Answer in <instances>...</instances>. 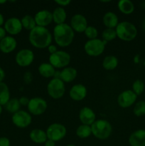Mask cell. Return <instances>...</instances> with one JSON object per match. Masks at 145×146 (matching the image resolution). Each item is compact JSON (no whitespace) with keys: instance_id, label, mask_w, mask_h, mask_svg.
<instances>
[{"instance_id":"obj_33","label":"cell","mask_w":145,"mask_h":146,"mask_svg":"<svg viewBox=\"0 0 145 146\" xmlns=\"http://www.w3.org/2000/svg\"><path fill=\"white\" fill-rule=\"evenodd\" d=\"M144 90V84L140 79H137L132 84V91L136 96H139L143 93Z\"/></svg>"},{"instance_id":"obj_36","label":"cell","mask_w":145,"mask_h":146,"mask_svg":"<svg viewBox=\"0 0 145 146\" xmlns=\"http://www.w3.org/2000/svg\"><path fill=\"white\" fill-rule=\"evenodd\" d=\"M55 2L61 6V7H63L69 5L71 3V0H55Z\"/></svg>"},{"instance_id":"obj_14","label":"cell","mask_w":145,"mask_h":146,"mask_svg":"<svg viewBox=\"0 0 145 146\" xmlns=\"http://www.w3.org/2000/svg\"><path fill=\"white\" fill-rule=\"evenodd\" d=\"M34 19L37 27H45L53 21L52 13L46 9L41 10L35 14Z\"/></svg>"},{"instance_id":"obj_7","label":"cell","mask_w":145,"mask_h":146,"mask_svg":"<svg viewBox=\"0 0 145 146\" xmlns=\"http://www.w3.org/2000/svg\"><path fill=\"white\" fill-rule=\"evenodd\" d=\"M71 56L64 51H57L49 56V64L54 68H65L70 64Z\"/></svg>"},{"instance_id":"obj_11","label":"cell","mask_w":145,"mask_h":146,"mask_svg":"<svg viewBox=\"0 0 145 146\" xmlns=\"http://www.w3.org/2000/svg\"><path fill=\"white\" fill-rule=\"evenodd\" d=\"M16 64L19 66L26 67L31 65L34 60V54L31 50L24 48L18 51L15 57Z\"/></svg>"},{"instance_id":"obj_17","label":"cell","mask_w":145,"mask_h":146,"mask_svg":"<svg viewBox=\"0 0 145 146\" xmlns=\"http://www.w3.org/2000/svg\"><path fill=\"white\" fill-rule=\"evenodd\" d=\"M69 96L71 99L74 101H82L87 96L86 87L82 84H75L70 90Z\"/></svg>"},{"instance_id":"obj_9","label":"cell","mask_w":145,"mask_h":146,"mask_svg":"<svg viewBox=\"0 0 145 146\" xmlns=\"http://www.w3.org/2000/svg\"><path fill=\"white\" fill-rule=\"evenodd\" d=\"M27 107L30 113L34 115H40L46 111L48 105L44 98L35 97L30 99Z\"/></svg>"},{"instance_id":"obj_29","label":"cell","mask_w":145,"mask_h":146,"mask_svg":"<svg viewBox=\"0 0 145 146\" xmlns=\"http://www.w3.org/2000/svg\"><path fill=\"white\" fill-rule=\"evenodd\" d=\"M21 21L23 28H24L26 30H28V31H31V30L34 29L36 27V24L34 17H33L31 15H25L24 17H23Z\"/></svg>"},{"instance_id":"obj_30","label":"cell","mask_w":145,"mask_h":146,"mask_svg":"<svg viewBox=\"0 0 145 146\" xmlns=\"http://www.w3.org/2000/svg\"><path fill=\"white\" fill-rule=\"evenodd\" d=\"M92 134L90 125H79L76 129V135L80 138H87Z\"/></svg>"},{"instance_id":"obj_1","label":"cell","mask_w":145,"mask_h":146,"mask_svg":"<svg viewBox=\"0 0 145 146\" xmlns=\"http://www.w3.org/2000/svg\"><path fill=\"white\" fill-rule=\"evenodd\" d=\"M28 39L33 46L37 48H48L52 42V35L45 27H36L30 31Z\"/></svg>"},{"instance_id":"obj_41","label":"cell","mask_w":145,"mask_h":146,"mask_svg":"<svg viewBox=\"0 0 145 146\" xmlns=\"http://www.w3.org/2000/svg\"><path fill=\"white\" fill-rule=\"evenodd\" d=\"M5 78V72L1 67H0V83L3 82V80Z\"/></svg>"},{"instance_id":"obj_25","label":"cell","mask_w":145,"mask_h":146,"mask_svg":"<svg viewBox=\"0 0 145 146\" xmlns=\"http://www.w3.org/2000/svg\"><path fill=\"white\" fill-rule=\"evenodd\" d=\"M119 11L125 14H130L134 10V5L129 0H120L117 4Z\"/></svg>"},{"instance_id":"obj_24","label":"cell","mask_w":145,"mask_h":146,"mask_svg":"<svg viewBox=\"0 0 145 146\" xmlns=\"http://www.w3.org/2000/svg\"><path fill=\"white\" fill-rule=\"evenodd\" d=\"M38 72L44 78H51L55 74V68L49 63H43L38 66Z\"/></svg>"},{"instance_id":"obj_47","label":"cell","mask_w":145,"mask_h":146,"mask_svg":"<svg viewBox=\"0 0 145 146\" xmlns=\"http://www.w3.org/2000/svg\"><path fill=\"white\" fill-rule=\"evenodd\" d=\"M1 112H2V107H1V106L0 105V115H1Z\"/></svg>"},{"instance_id":"obj_32","label":"cell","mask_w":145,"mask_h":146,"mask_svg":"<svg viewBox=\"0 0 145 146\" xmlns=\"http://www.w3.org/2000/svg\"><path fill=\"white\" fill-rule=\"evenodd\" d=\"M133 113L137 117L145 115V101H138L134 107Z\"/></svg>"},{"instance_id":"obj_31","label":"cell","mask_w":145,"mask_h":146,"mask_svg":"<svg viewBox=\"0 0 145 146\" xmlns=\"http://www.w3.org/2000/svg\"><path fill=\"white\" fill-rule=\"evenodd\" d=\"M117 37V33L115 29H105L102 34V38L103 41L106 42L112 41Z\"/></svg>"},{"instance_id":"obj_8","label":"cell","mask_w":145,"mask_h":146,"mask_svg":"<svg viewBox=\"0 0 145 146\" xmlns=\"http://www.w3.org/2000/svg\"><path fill=\"white\" fill-rule=\"evenodd\" d=\"M45 133L48 139L57 142L62 140L66 135L67 130L62 124L53 123L48 127Z\"/></svg>"},{"instance_id":"obj_46","label":"cell","mask_w":145,"mask_h":146,"mask_svg":"<svg viewBox=\"0 0 145 146\" xmlns=\"http://www.w3.org/2000/svg\"><path fill=\"white\" fill-rule=\"evenodd\" d=\"M7 2V1L5 0H3V1H0V4H4V3Z\"/></svg>"},{"instance_id":"obj_21","label":"cell","mask_w":145,"mask_h":146,"mask_svg":"<svg viewBox=\"0 0 145 146\" xmlns=\"http://www.w3.org/2000/svg\"><path fill=\"white\" fill-rule=\"evenodd\" d=\"M102 21H103L104 25L108 29L116 28L117 26L119 24L117 16L112 11H108L105 13L102 18Z\"/></svg>"},{"instance_id":"obj_35","label":"cell","mask_w":145,"mask_h":146,"mask_svg":"<svg viewBox=\"0 0 145 146\" xmlns=\"http://www.w3.org/2000/svg\"><path fill=\"white\" fill-rule=\"evenodd\" d=\"M32 74L30 71H26L24 75V81L26 84H31L32 81Z\"/></svg>"},{"instance_id":"obj_15","label":"cell","mask_w":145,"mask_h":146,"mask_svg":"<svg viewBox=\"0 0 145 146\" xmlns=\"http://www.w3.org/2000/svg\"><path fill=\"white\" fill-rule=\"evenodd\" d=\"M71 27L76 32H84L88 27V21L86 18L82 14H75L71 18Z\"/></svg>"},{"instance_id":"obj_40","label":"cell","mask_w":145,"mask_h":146,"mask_svg":"<svg viewBox=\"0 0 145 146\" xmlns=\"http://www.w3.org/2000/svg\"><path fill=\"white\" fill-rule=\"evenodd\" d=\"M6 33L7 32H6L4 28L0 27V41H1V40H2L3 38L6 36Z\"/></svg>"},{"instance_id":"obj_10","label":"cell","mask_w":145,"mask_h":146,"mask_svg":"<svg viewBox=\"0 0 145 146\" xmlns=\"http://www.w3.org/2000/svg\"><path fill=\"white\" fill-rule=\"evenodd\" d=\"M12 122L19 128H27L32 121L31 115L25 111H18L12 115Z\"/></svg>"},{"instance_id":"obj_45","label":"cell","mask_w":145,"mask_h":146,"mask_svg":"<svg viewBox=\"0 0 145 146\" xmlns=\"http://www.w3.org/2000/svg\"><path fill=\"white\" fill-rule=\"evenodd\" d=\"M142 29H143L144 31H145V19H144V21H142Z\"/></svg>"},{"instance_id":"obj_6","label":"cell","mask_w":145,"mask_h":146,"mask_svg":"<svg viewBox=\"0 0 145 146\" xmlns=\"http://www.w3.org/2000/svg\"><path fill=\"white\" fill-rule=\"evenodd\" d=\"M65 91V84L60 78H52L47 85L48 94L53 99H59L62 98Z\"/></svg>"},{"instance_id":"obj_39","label":"cell","mask_w":145,"mask_h":146,"mask_svg":"<svg viewBox=\"0 0 145 146\" xmlns=\"http://www.w3.org/2000/svg\"><path fill=\"white\" fill-rule=\"evenodd\" d=\"M48 52H49L51 54H54V53H55L57 51H58V50H57V47L55 46V45H53V44H51V45L48 47Z\"/></svg>"},{"instance_id":"obj_34","label":"cell","mask_w":145,"mask_h":146,"mask_svg":"<svg viewBox=\"0 0 145 146\" xmlns=\"http://www.w3.org/2000/svg\"><path fill=\"white\" fill-rule=\"evenodd\" d=\"M84 33H85V36L89 38V40L97 38V36H98V29L92 26H89V27L88 26Z\"/></svg>"},{"instance_id":"obj_43","label":"cell","mask_w":145,"mask_h":146,"mask_svg":"<svg viewBox=\"0 0 145 146\" xmlns=\"http://www.w3.org/2000/svg\"><path fill=\"white\" fill-rule=\"evenodd\" d=\"M54 78H60L61 79V71H55V74L53 76Z\"/></svg>"},{"instance_id":"obj_38","label":"cell","mask_w":145,"mask_h":146,"mask_svg":"<svg viewBox=\"0 0 145 146\" xmlns=\"http://www.w3.org/2000/svg\"><path fill=\"white\" fill-rule=\"evenodd\" d=\"M18 101H19L20 104H21V106H28L30 99H28V98L26 96H22L18 99Z\"/></svg>"},{"instance_id":"obj_18","label":"cell","mask_w":145,"mask_h":146,"mask_svg":"<svg viewBox=\"0 0 145 146\" xmlns=\"http://www.w3.org/2000/svg\"><path fill=\"white\" fill-rule=\"evenodd\" d=\"M16 40L11 36H6L0 41V51L4 54H9L16 48Z\"/></svg>"},{"instance_id":"obj_3","label":"cell","mask_w":145,"mask_h":146,"mask_svg":"<svg viewBox=\"0 0 145 146\" xmlns=\"http://www.w3.org/2000/svg\"><path fill=\"white\" fill-rule=\"evenodd\" d=\"M115 31L117 36L125 41H131L136 38L137 29L136 27L129 21H122L117 26Z\"/></svg>"},{"instance_id":"obj_5","label":"cell","mask_w":145,"mask_h":146,"mask_svg":"<svg viewBox=\"0 0 145 146\" xmlns=\"http://www.w3.org/2000/svg\"><path fill=\"white\" fill-rule=\"evenodd\" d=\"M106 41L99 38L88 40L84 46V49L86 54L90 56H98L104 52Z\"/></svg>"},{"instance_id":"obj_27","label":"cell","mask_w":145,"mask_h":146,"mask_svg":"<svg viewBox=\"0 0 145 146\" xmlns=\"http://www.w3.org/2000/svg\"><path fill=\"white\" fill-rule=\"evenodd\" d=\"M10 100V92L9 87L5 83H0V105L5 106Z\"/></svg>"},{"instance_id":"obj_37","label":"cell","mask_w":145,"mask_h":146,"mask_svg":"<svg viewBox=\"0 0 145 146\" xmlns=\"http://www.w3.org/2000/svg\"><path fill=\"white\" fill-rule=\"evenodd\" d=\"M0 146H10V141L6 137L0 138Z\"/></svg>"},{"instance_id":"obj_16","label":"cell","mask_w":145,"mask_h":146,"mask_svg":"<svg viewBox=\"0 0 145 146\" xmlns=\"http://www.w3.org/2000/svg\"><path fill=\"white\" fill-rule=\"evenodd\" d=\"M95 112L89 107H83L80 111L79 119L83 125H91L95 121Z\"/></svg>"},{"instance_id":"obj_13","label":"cell","mask_w":145,"mask_h":146,"mask_svg":"<svg viewBox=\"0 0 145 146\" xmlns=\"http://www.w3.org/2000/svg\"><path fill=\"white\" fill-rule=\"evenodd\" d=\"M22 24L19 19L16 17H11L8 19L4 23V29L6 32L11 35L18 34L22 30Z\"/></svg>"},{"instance_id":"obj_4","label":"cell","mask_w":145,"mask_h":146,"mask_svg":"<svg viewBox=\"0 0 145 146\" xmlns=\"http://www.w3.org/2000/svg\"><path fill=\"white\" fill-rule=\"evenodd\" d=\"M90 127L92 134L98 139L105 140L109 138L112 133V125L105 120H97L90 125Z\"/></svg>"},{"instance_id":"obj_19","label":"cell","mask_w":145,"mask_h":146,"mask_svg":"<svg viewBox=\"0 0 145 146\" xmlns=\"http://www.w3.org/2000/svg\"><path fill=\"white\" fill-rule=\"evenodd\" d=\"M131 146H145V130L139 129L134 131L129 138Z\"/></svg>"},{"instance_id":"obj_22","label":"cell","mask_w":145,"mask_h":146,"mask_svg":"<svg viewBox=\"0 0 145 146\" xmlns=\"http://www.w3.org/2000/svg\"><path fill=\"white\" fill-rule=\"evenodd\" d=\"M77 70L72 67H65L61 71V79L63 82L71 83L77 76Z\"/></svg>"},{"instance_id":"obj_26","label":"cell","mask_w":145,"mask_h":146,"mask_svg":"<svg viewBox=\"0 0 145 146\" xmlns=\"http://www.w3.org/2000/svg\"><path fill=\"white\" fill-rule=\"evenodd\" d=\"M118 66V59L116 56L112 55L105 57L102 61V66L105 70L112 71L117 68Z\"/></svg>"},{"instance_id":"obj_42","label":"cell","mask_w":145,"mask_h":146,"mask_svg":"<svg viewBox=\"0 0 145 146\" xmlns=\"http://www.w3.org/2000/svg\"><path fill=\"white\" fill-rule=\"evenodd\" d=\"M44 146H55V142L48 139L44 143Z\"/></svg>"},{"instance_id":"obj_44","label":"cell","mask_w":145,"mask_h":146,"mask_svg":"<svg viewBox=\"0 0 145 146\" xmlns=\"http://www.w3.org/2000/svg\"><path fill=\"white\" fill-rule=\"evenodd\" d=\"M4 22V17H3L2 14L0 13V27H1L3 24Z\"/></svg>"},{"instance_id":"obj_28","label":"cell","mask_w":145,"mask_h":146,"mask_svg":"<svg viewBox=\"0 0 145 146\" xmlns=\"http://www.w3.org/2000/svg\"><path fill=\"white\" fill-rule=\"evenodd\" d=\"M20 104L19 101L17 98H11L7 104L4 106V108L8 112L11 113H15L20 111Z\"/></svg>"},{"instance_id":"obj_23","label":"cell","mask_w":145,"mask_h":146,"mask_svg":"<svg viewBox=\"0 0 145 146\" xmlns=\"http://www.w3.org/2000/svg\"><path fill=\"white\" fill-rule=\"evenodd\" d=\"M52 15L53 21L56 24V25L62 24L65 23V21L67 17V14L65 10L63 9V7H58L55 8L52 12Z\"/></svg>"},{"instance_id":"obj_20","label":"cell","mask_w":145,"mask_h":146,"mask_svg":"<svg viewBox=\"0 0 145 146\" xmlns=\"http://www.w3.org/2000/svg\"><path fill=\"white\" fill-rule=\"evenodd\" d=\"M30 139L34 143L37 144L45 143L48 140L46 133L41 129H34L31 131L29 134Z\"/></svg>"},{"instance_id":"obj_2","label":"cell","mask_w":145,"mask_h":146,"mask_svg":"<svg viewBox=\"0 0 145 146\" xmlns=\"http://www.w3.org/2000/svg\"><path fill=\"white\" fill-rule=\"evenodd\" d=\"M74 31L67 24L56 25L53 29V37L55 43L61 47L68 46L74 38Z\"/></svg>"},{"instance_id":"obj_48","label":"cell","mask_w":145,"mask_h":146,"mask_svg":"<svg viewBox=\"0 0 145 146\" xmlns=\"http://www.w3.org/2000/svg\"><path fill=\"white\" fill-rule=\"evenodd\" d=\"M67 146H75V145H73V144H69V145H68Z\"/></svg>"},{"instance_id":"obj_12","label":"cell","mask_w":145,"mask_h":146,"mask_svg":"<svg viewBox=\"0 0 145 146\" xmlns=\"http://www.w3.org/2000/svg\"><path fill=\"white\" fill-rule=\"evenodd\" d=\"M137 96L132 90H126L121 93L117 98L118 105L124 108H128L133 105L136 101Z\"/></svg>"}]
</instances>
